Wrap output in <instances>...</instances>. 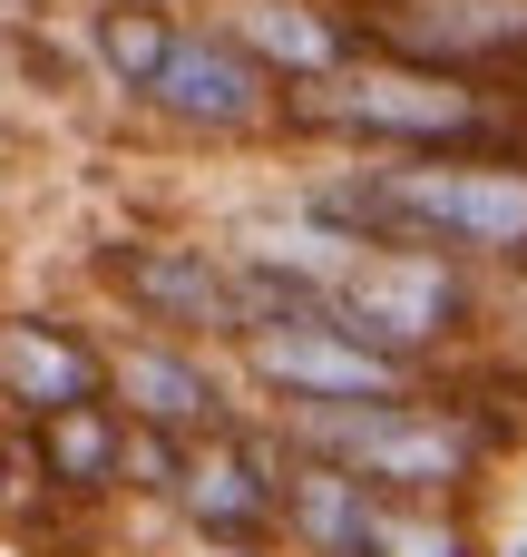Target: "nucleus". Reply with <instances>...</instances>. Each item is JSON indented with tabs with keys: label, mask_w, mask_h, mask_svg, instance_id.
<instances>
[{
	"label": "nucleus",
	"mask_w": 527,
	"mask_h": 557,
	"mask_svg": "<svg viewBox=\"0 0 527 557\" xmlns=\"http://www.w3.org/2000/svg\"><path fill=\"white\" fill-rule=\"evenodd\" d=\"M323 255L411 245L527 294V157H264L254 186Z\"/></svg>",
	"instance_id": "f257e3e1"
},
{
	"label": "nucleus",
	"mask_w": 527,
	"mask_h": 557,
	"mask_svg": "<svg viewBox=\"0 0 527 557\" xmlns=\"http://www.w3.org/2000/svg\"><path fill=\"white\" fill-rule=\"evenodd\" d=\"M284 147L303 157H527V98L362 49L323 88L284 98Z\"/></svg>",
	"instance_id": "f03ea898"
},
{
	"label": "nucleus",
	"mask_w": 527,
	"mask_h": 557,
	"mask_svg": "<svg viewBox=\"0 0 527 557\" xmlns=\"http://www.w3.org/2000/svg\"><path fill=\"white\" fill-rule=\"evenodd\" d=\"M274 431H284V450L352 470L391 509H489L499 519V490L518 470V450L469 401H450L440 382H411V392H381V401H352V411H303V421H274Z\"/></svg>",
	"instance_id": "7ed1b4c3"
},
{
	"label": "nucleus",
	"mask_w": 527,
	"mask_h": 557,
	"mask_svg": "<svg viewBox=\"0 0 527 557\" xmlns=\"http://www.w3.org/2000/svg\"><path fill=\"white\" fill-rule=\"evenodd\" d=\"M332 323L362 333L372 352H391L401 372H440L460 352H489V343H518L527 333V294L518 284H489L450 255H411V245H362L332 264Z\"/></svg>",
	"instance_id": "20e7f679"
},
{
	"label": "nucleus",
	"mask_w": 527,
	"mask_h": 557,
	"mask_svg": "<svg viewBox=\"0 0 527 557\" xmlns=\"http://www.w3.org/2000/svg\"><path fill=\"white\" fill-rule=\"evenodd\" d=\"M78 284L98 323L137 333H186V343H235V255L205 215H127L78 245Z\"/></svg>",
	"instance_id": "39448f33"
},
{
	"label": "nucleus",
	"mask_w": 527,
	"mask_h": 557,
	"mask_svg": "<svg viewBox=\"0 0 527 557\" xmlns=\"http://www.w3.org/2000/svg\"><path fill=\"white\" fill-rule=\"evenodd\" d=\"M127 117H137L156 147L215 157V166H264V157H284V88H274L205 10L176 20V39H166V59H156V78L137 88Z\"/></svg>",
	"instance_id": "423d86ee"
},
{
	"label": "nucleus",
	"mask_w": 527,
	"mask_h": 557,
	"mask_svg": "<svg viewBox=\"0 0 527 557\" xmlns=\"http://www.w3.org/2000/svg\"><path fill=\"white\" fill-rule=\"evenodd\" d=\"M235 382L264 421H303V411H352V401H381V392H411L421 372H401L391 352H372L362 333H342L332 313L323 323H284V333H244L235 352Z\"/></svg>",
	"instance_id": "0eeeda50"
},
{
	"label": "nucleus",
	"mask_w": 527,
	"mask_h": 557,
	"mask_svg": "<svg viewBox=\"0 0 527 557\" xmlns=\"http://www.w3.org/2000/svg\"><path fill=\"white\" fill-rule=\"evenodd\" d=\"M284 470H293L284 431H274L264 411H244V421H225V431L186 441L176 490H166V509H156V519H166V529H196V539L274 548V529H284Z\"/></svg>",
	"instance_id": "6e6552de"
},
{
	"label": "nucleus",
	"mask_w": 527,
	"mask_h": 557,
	"mask_svg": "<svg viewBox=\"0 0 527 557\" xmlns=\"http://www.w3.org/2000/svg\"><path fill=\"white\" fill-rule=\"evenodd\" d=\"M108 401L117 421L137 431H166V441H205L225 421H244V382L215 343H186V333H137V323H108Z\"/></svg>",
	"instance_id": "1a4fd4ad"
},
{
	"label": "nucleus",
	"mask_w": 527,
	"mask_h": 557,
	"mask_svg": "<svg viewBox=\"0 0 527 557\" xmlns=\"http://www.w3.org/2000/svg\"><path fill=\"white\" fill-rule=\"evenodd\" d=\"M10 450H20V499H39L49 519H88V529L127 519V421H117V401L39 411V421L10 431Z\"/></svg>",
	"instance_id": "9d476101"
},
{
	"label": "nucleus",
	"mask_w": 527,
	"mask_h": 557,
	"mask_svg": "<svg viewBox=\"0 0 527 557\" xmlns=\"http://www.w3.org/2000/svg\"><path fill=\"white\" fill-rule=\"evenodd\" d=\"M108 401V323L88 304H0V421Z\"/></svg>",
	"instance_id": "9b49d317"
},
{
	"label": "nucleus",
	"mask_w": 527,
	"mask_h": 557,
	"mask_svg": "<svg viewBox=\"0 0 527 557\" xmlns=\"http://www.w3.org/2000/svg\"><path fill=\"white\" fill-rule=\"evenodd\" d=\"M372 49L527 98V0H391L372 20Z\"/></svg>",
	"instance_id": "f8f14e48"
},
{
	"label": "nucleus",
	"mask_w": 527,
	"mask_h": 557,
	"mask_svg": "<svg viewBox=\"0 0 527 557\" xmlns=\"http://www.w3.org/2000/svg\"><path fill=\"white\" fill-rule=\"evenodd\" d=\"M205 20L293 98V88H323L332 69H352L372 49V29L342 10V0H205Z\"/></svg>",
	"instance_id": "ddd939ff"
},
{
	"label": "nucleus",
	"mask_w": 527,
	"mask_h": 557,
	"mask_svg": "<svg viewBox=\"0 0 527 557\" xmlns=\"http://www.w3.org/2000/svg\"><path fill=\"white\" fill-rule=\"evenodd\" d=\"M381 519H391V499H372L352 470L293 450V470H284V529H274L284 557H372Z\"/></svg>",
	"instance_id": "4468645a"
},
{
	"label": "nucleus",
	"mask_w": 527,
	"mask_h": 557,
	"mask_svg": "<svg viewBox=\"0 0 527 557\" xmlns=\"http://www.w3.org/2000/svg\"><path fill=\"white\" fill-rule=\"evenodd\" d=\"M186 10H147V0H78L68 10V39H78V69L108 108H137V88L156 78L166 39H176Z\"/></svg>",
	"instance_id": "2eb2a0df"
},
{
	"label": "nucleus",
	"mask_w": 527,
	"mask_h": 557,
	"mask_svg": "<svg viewBox=\"0 0 527 557\" xmlns=\"http://www.w3.org/2000/svg\"><path fill=\"white\" fill-rule=\"evenodd\" d=\"M372 557H499V519L489 509H391Z\"/></svg>",
	"instance_id": "dca6fc26"
},
{
	"label": "nucleus",
	"mask_w": 527,
	"mask_h": 557,
	"mask_svg": "<svg viewBox=\"0 0 527 557\" xmlns=\"http://www.w3.org/2000/svg\"><path fill=\"white\" fill-rule=\"evenodd\" d=\"M127 557H284V548H244V539H196V529H166V519H137Z\"/></svg>",
	"instance_id": "f3484780"
},
{
	"label": "nucleus",
	"mask_w": 527,
	"mask_h": 557,
	"mask_svg": "<svg viewBox=\"0 0 527 557\" xmlns=\"http://www.w3.org/2000/svg\"><path fill=\"white\" fill-rule=\"evenodd\" d=\"M20 509V450H10V421H0V519Z\"/></svg>",
	"instance_id": "a211bd4d"
},
{
	"label": "nucleus",
	"mask_w": 527,
	"mask_h": 557,
	"mask_svg": "<svg viewBox=\"0 0 527 557\" xmlns=\"http://www.w3.org/2000/svg\"><path fill=\"white\" fill-rule=\"evenodd\" d=\"M342 10H352V20H362V29H372V20H381V10H391V0H342Z\"/></svg>",
	"instance_id": "6ab92c4d"
},
{
	"label": "nucleus",
	"mask_w": 527,
	"mask_h": 557,
	"mask_svg": "<svg viewBox=\"0 0 527 557\" xmlns=\"http://www.w3.org/2000/svg\"><path fill=\"white\" fill-rule=\"evenodd\" d=\"M499 557H527V519H518V529H509V539H499Z\"/></svg>",
	"instance_id": "aec40b11"
},
{
	"label": "nucleus",
	"mask_w": 527,
	"mask_h": 557,
	"mask_svg": "<svg viewBox=\"0 0 527 557\" xmlns=\"http://www.w3.org/2000/svg\"><path fill=\"white\" fill-rule=\"evenodd\" d=\"M147 10H205V0H147Z\"/></svg>",
	"instance_id": "412c9836"
}]
</instances>
